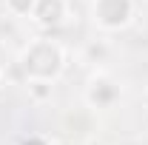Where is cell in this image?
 Masks as SVG:
<instances>
[{
	"label": "cell",
	"instance_id": "6da1fadb",
	"mask_svg": "<svg viewBox=\"0 0 148 145\" xmlns=\"http://www.w3.org/2000/svg\"><path fill=\"white\" fill-rule=\"evenodd\" d=\"M17 68L23 71L26 80H51L54 83L66 71V49L51 37H34L20 51Z\"/></svg>",
	"mask_w": 148,
	"mask_h": 145
},
{
	"label": "cell",
	"instance_id": "7a4b0ae2",
	"mask_svg": "<svg viewBox=\"0 0 148 145\" xmlns=\"http://www.w3.org/2000/svg\"><path fill=\"white\" fill-rule=\"evenodd\" d=\"M137 0H91V20L100 31H123L131 26Z\"/></svg>",
	"mask_w": 148,
	"mask_h": 145
},
{
	"label": "cell",
	"instance_id": "3957f363",
	"mask_svg": "<svg viewBox=\"0 0 148 145\" xmlns=\"http://www.w3.org/2000/svg\"><path fill=\"white\" fill-rule=\"evenodd\" d=\"M120 97H123V88L108 74H94L88 80V85H86V103H88V108H111V105H117Z\"/></svg>",
	"mask_w": 148,
	"mask_h": 145
},
{
	"label": "cell",
	"instance_id": "277c9868",
	"mask_svg": "<svg viewBox=\"0 0 148 145\" xmlns=\"http://www.w3.org/2000/svg\"><path fill=\"white\" fill-rule=\"evenodd\" d=\"M32 17L43 29H57L60 23H66V17H69V0H34Z\"/></svg>",
	"mask_w": 148,
	"mask_h": 145
},
{
	"label": "cell",
	"instance_id": "5b68a950",
	"mask_svg": "<svg viewBox=\"0 0 148 145\" xmlns=\"http://www.w3.org/2000/svg\"><path fill=\"white\" fill-rule=\"evenodd\" d=\"M26 88H29V100L34 105H43L54 97V83L51 80H26Z\"/></svg>",
	"mask_w": 148,
	"mask_h": 145
},
{
	"label": "cell",
	"instance_id": "8992f818",
	"mask_svg": "<svg viewBox=\"0 0 148 145\" xmlns=\"http://www.w3.org/2000/svg\"><path fill=\"white\" fill-rule=\"evenodd\" d=\"M108 54H111L108 40H88V43H86V49H83V60H86V63H91V66L106 63Z\"/></svg>",
	"mask_w": 148,
	"mask_h": 145
},
{
	"label": "cell",
	"instance_id": "52a82bcc",
	"mask_svg": "<svg viewBox=\"0 0 148 145\" xmlns=\"http://www.w3.org/2000/svg\"><path fill=\"white\" fill-rule=\"evenodd\" d=\"M3 3L12 17H32L34 12V0H3Z\"/></svg>",
	"mask_w": 148,
	"mask_h": 145
},
{
	"label": "cell",
	"instance_id": "ba28073f",
	"mask_svg": "<svg viewBox=\"0 0 148 145\" xmlns=\"http://www.w3.org/2000/svg\"><path fill=\"white\" fill-rule=\"evenodd\" d=\"M20 145H54V142H49L46 137H40V134H32V137H26Z\"/></svg>",
	"mask_w": 148,
	"mask_h": 145
},
{
	"label": "cell",
	"instance_id": "9c48e42d",
	"mask_svg": "<svg viewBox=\"0 0 148 145\" xmlns=\"http://www.w3.org/2000/svg\"><path fill=\"white\" fill-rule=\"evenodd\" d=\"M86 145H106V142H100V140H88Z\"/></svg>",
	"mask_w": 148,
	"mask_h": 145
},
{
	"label": "cell",
	"instance_id": "30bf717a",
	"mask_svg": "<svg viewBox=\"0 0 148 145\" xmlns=\"http://www.w3.org/2000/svg\"><path fill=\"white\" fill-rule=\"evenodd\" d=\"M3 77H6V71H3V66H0V83H3Z\"/></svg>",
	"mask_w": 148,
	"mask_h": 145
}]
</instances>
